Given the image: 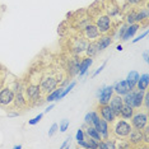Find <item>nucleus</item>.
<instances>
[{"instance_id": "f257e3e1", "label": "nucleus", "mask_w": 149, "mask_h": 149, "mask_svg": "<svg viewBox=\"0 0 149 149\" xmlns=\"http://www.w3.org/2000/svg\"><path fill=\"white\" fill-rule=\"evenodd\" d=\"M112 133L116 138L118 139H126L129 136V134H130L131 129H133V126H131V124L129 123V121L124 120V118H121V120H115L112 123Z\"/></svg>"}, {"instance_id": "f03ea898", "label": "nucleus", "mask_w": 149, "mask_h": 149, "mask_svg": "<svg viewBox=\"0 0 149 149\" xmlns=\"http://www.w3.org/2000/svg\"><path fill=\"white\" fill-rule=\"evenodd\" d=\"M94 24L98 28L101 35H108L113 29V22L112 18L107 14H101L94 18Z\"/></svg>"}, {"instance_id": "7ed1b4c3", "label": "nucleus", "mask_w": 149, "mask_h": 149, "mask_svg": "<svg viewBox=\"0 0 149 149\" xmlns=\"http://www.w3.org/2000/svg\"><path fill=\"white\" fill-rule=\"evenodd\" d=\"M60 83V79L56 75H52V74H47V75H43L40 80V88H41L42 94H49L50 92H52L55 88H57Z\"/></svg>"}, {"instance_id": "20e7f679", "label": "nucleus", "mask_w": 149, "mask_h": 149, "mask_svg": "<svg viewBox=\"0 0 149 149\" xmlns=\"http://www.w3.org/2000/svg\"><path fill=\"white\" fill-rule=\"evenodd\" d=\"M14 102V91L12 87L4 86L0 88V106L10 107Z\"/></svg>"}, {"instance_id": "39448f33", "label": "nucleus", "mask_w": 149, "mask_h": 149, "mask_svg": "<svg viewBox=\"0 0 149 149\" xmlns=\"http://www.w3.org/2000/svg\"><path fill=\"white\" fill-rule=\"evenodd\" d=\"M23 89H24L26 98L28 101H31V102H37L42 96L41 88H40L38 83H31V84H28V86L23 87Z\"/></svg>"}, {"instance_id": "423d86ee", "label": "nucleus", "mask_w": 149, "mask_h": 149, "mask_svg": "<svg viewBox=\"0 0 149 149\" xmlns=\"http://www.w3.org/2000/svg\"><path fill=\"white\" fill-rule=\"evenodd\" d=\"M130 124L134 129H139V130H143L145 126H148V113L147 111H138L134 112V115L130 118Z\"/></svg>"}, {"instance_id": "0eeeda50", "label": "nucleus", "mask_w": 149, "mask_h": 149, "mask_svg": "<svg viewBox=\"0 0 149 149\" xmlns=\"http://www.w3.org/2000/svg\"><path fill=\"white\" fill-rule=\"evenodd\" d=\"M13 91H14V104L15 107L18 108H22V107H26L27 104V98L24 96V89H23V86L21 83L15 82L14 83V87H12Z\"/></svg>"}, {"instance_id": "6e6552de", "label": "nucleus", "mask_w": 149, "mask_h": 149, "mask_svg": "<svg viewBox=\"0 0 149 149\" xmlns=\"http://www.w3.org/2000/svg\"><path fill=\"white\" fill-rule=\"evenodd\" d=\"M98 115L102 120H104L108 124H112L117 118L116 115L113 113L112 108L110 107V104H98Z\"/></svg>"}, {"instance_id": "1a4fd4ad", "label": "nucleus", "mask_w": 149, "mask_h": 149, "mask_svg": "<svg viewBox=\"0 0 149 149\" xmlns=\"http://www.w3.org/2000/svg\"><path fill=\"white\" fill-rule=\"evenodd\" d=\"M126 139H127L129 144H130L131 147H138V145H140L141 141H143V130H139V129L133 127Z\"/></svg>"}, {"instance_id": "9d476101", "label": "nucleus", "mask_w": 149, "mask_h": 149, "mask_svg": "<svg viewBox=\"0 0 149 149\" xmlns=\"http://www.w3.org/2000/svg\"><path fill=\"white\" fill-rule=\"evenodd\" d=\"M83 35L88 41H96L98 37L101 36V33L94 23H89V24L86 26V28L83 29Z\"/></svg>"}, {"instance_id": "9b49d317", "label": "nucleus", "mask_w": 149, "mask_h": 149, "mask_svg": "<svg viewBox=\"0 0 149 149\" xmlns=\"http://www.w3.org/2000/svg\"><path fill=\"white\" fill-rule=\"evenodd\" d=\"M113 96V86H103L102 92L98 96V104H108Z\"/></svg>"}, {"instance_id": "f8f14e48", "label": "nucleus", "mask_w": 149, "mask_h": 149, "mask_svg": "<svg viewBox=\"0 0 149 149\" xmlns=\"http://www.w3.org/2000/svg\"><path fill=\"white\" fill-rule=\"evenodd\" d=\"M112 42H113V37L111 36V35H101L96 40L98 52H101V51H103L104 49H107V47L110 46Z\"/></svg>"}, {"instance_id": "ddd939ff", "label": "nucleus", "mask_w": 149, "mask_h": 149, "mask_svg": "<svg viewBox=\"0 0 149 149\" xmlns=\"http://www.w3.org/2000/svg\"><path fill=\"white\" fill-rule=\"evenodd\" d=\"M110 107L112 108L113 113L116 115V117H118V115H120V111H121V107H123L124 104V101H123V96H118V94H115V96L111 97L110 102Z\"/></svg>"}, {"instance_id": "4468645a", "label": "nucleus", "mask_w": 149, "mask_h": 149, "mask_svg": "<svg viewBox=\"0 0 149 149\" xmlns=\"http://www.w3.org/2000/svg\"><path fill=\"white\" fill-rule=\"evenodd\" d=\"M88 40L86 37H78L74 41V45H73V51L77 54V55H80L82 52L86 51L87 49V45H88Z\"/></svg>"}, {"instance_id": "2eb2a0df", "label": "nucleus", "mask_w": 149, "mask_h": 149, "mask_svg": "<svg viewBox=\"0 0 149 149\" xmlns=\"http://www.w3.org/2000/svg\"><path fill=\"white\" fill-rule=\"evenodd\" d=\"M93 64V57H89V56H87V57H84L83 60H80V64H79V77L80 78H83L84 75H87V73H88V69L91 68V65Z\"/></svg>"}, {"instance_id": "dca6fc26", "label": "nucleus", "mask_w": 149, "mask_h": 149, "mask_svg": "<svg viewBox=\"0 0 149 149\" xmlns=\"http://www.w3.org/2000/svg\"><path fill=\"white\" fill-rule=\"evenodd\" d=\"M141 24H139V23H133V24H127L126 29H125V33L124 36L121 37V41H129V40L133 37L135 33L138 32V29L140 28Z\"/></svg>"}, {"instance_id": "f3484780", "label": "nucleus", "mask_w": 149, "mask_h": 149, "mask_svg": "<svg viewBox=\"0 0 149 149\" xmlns=\"http://www.w3.org/2000/svg\"><path fill=\"white\" fill-rule=\"evenodd\" d=\"M129 91H131V89H130V87H129V84L126 83V80H120V82H117L113 86V93L118 94V96H124Z\"/></svg>"}, {"instance_id": "a211bd4d", "label": "nucleus", "mask_w": 149, "mask_h": 149, "mask_svg": "<svg viewBox=\"0 0 149 149\" xmlns=\"http://www.w3.org/2000/svg\"><path fill=\"white\" fill-rule=\"evenodd\" d=\"M79 64H80V60L78 57H74V59L69 61V64H68V73H69L70 77L78 75V73H79Z\"/></svg>"}, {"instance_id": "6ab92c4d", "label": "nucleus", "mask_w": 149, "mask_h": 149, "mask_svg": "<svg viewBox=\"0 0 149 149\" xmlns=\"http://www.w3.org/2000/svg\"><path fill=\"white\" fill-rule=\"evenodd\" d=\"M135 112V108H133L131 106H127V104H123V107H121V111H120V115H118V117L124 118V120H130L131 116L134 115Z\"/></svg>"}, {"instance_id": "aec40b11", "label": "nucleus", "mask_w": 149, "mask_h": 149, "mask_svg": "<svg viewBox=\"0 0 149 149\" xmlns=\"http://www.w3.org/2000/svg\"><path fill=\"white\" fill-rule=\"evenodd\" d=\"M148 18H149V9H148V6H143V8H140L136 12V23H139V24H141L143 22L147 23Z\"/></svg>"}, {"instance_id": "412c9836", "label": "nucleus", "mask_w": 149, "mask_h": 149, "mask_svg": "<svg viewBox=\"0 0 149 149\" xmlns=\"http://www.w3.org/2000/svg\"><path fill=\"white\" fill-rule=\"evenodd\" d=\"M139 77H140V74H139L138 72H135V70H131L130 73L127 74L126 77V83L129 84V87H130V89H134L135 86H136V82L139 80Z\"/></svg>"}, {"instance_id": "4be33fe9", "label": "nucleus", "mask_w": 149, "mask_h": 149, "mask_svg": "<svg viewBox=\"0 0 149 149\" xmlns=\"http://www.w3.org/2000/svg\"><path fill=\"white\" fill-rule=\"evenodd\" d=\"M63 89H64V88H61V87L55 88L52 92H50V93L46 96L45 101H46V102H55V101H59V97H60V94H61Z\"/></svg>"}, {"instance_id": "5701e85b", "label": "nucleus", "mask_w": 149, "mask_h": 149, "mask_svg": "<svg viewBox=\"0 0 149 149\" xmlns=\"http://www.w3.org/2000/svg\"><path fill=\"white\" fill-rule=\"evenodd\" d=\"M84 134H86L88 138H93V139H96L97 141H101V140H102V138H101V134L98 133L96 129H94V126H92V125H87L86 133H84Z\"/></svg>"}, {"instance_id": "b1692460", "label": "nucleus", "mask_w": 149, "mask_h": 149, "mask_svg": "<svg viewBox=\"0 0 149 149\" xmlns=\"http://www.w3.org/2000/svg\"><path fill=\"white\" fill-rule=\"evenodd\" d=\"M84 54H86L87 56H89V57H93V56L97 55L98 50H97V43H96V41H89V42H88L87 49H86V51H84Z\"/></svg>"}, {"instance_id": "393cba45", "label": "nucleus", "mask_w": 149, "mask_h": 149, "mask_svg": "<svg viewBox=\"0 0 149 149\" xmlns=\"http://www.w3.org/2000/svg\"><path fill=\"white\" fill-rule=\"evenodd\" d=\"M144 92H145V91H144ZM144 92H143V91H136V92H135L134 103H133V107H134V108H141V107H143Z\"/></svg>"}, {"instance_id": "a878e982", "label": "nucleus", "mask_w": 149, "mask_h": 149, "mask_svg": "<svg viewBox=\"0 0 149 149\" xmlns=\"http://www.w3.org/2000/svg\"><path fill=\"white\" fill-rule=\"evenodd\" d=\"M134 96H135V92L133 89L131 91H129V92L126 94H124V97H123V101H124V103L125 104H127V106H131L133 107V103H134ZM134 108V107H133Z\"/></svg>"}, {"instance_id": "bb28decb", "label": "nucleus", "mask_w": 149, "mask_h": 149, "mask_svg": "<svg viewBox=\"0 0 149 149\" xmlns=\"http://www.w3.org/2000/svg\"><path fill=\"white\" fill-rule=\"evenodd\" d=\"M125 22L126 24H133V23H136V12L135 10H130L125 15Z\"/></svg>"}, {"instance_id": "cd10ccee", "label": "nucleus", "mask_w": 149, "mask_h": 149, "mask_svg": "<svg viewBox=\"0 0 149 149\" xmlns=\"http://www.w3.org/2000/svg\"><path fill=\"white\" fill-rule=\"evenodd\" d=\"M69 125H70L69 120H66V118H64V120H61V123H60V125H59L60 131H61V133H65V131L68 130V127H69Z\"/></svg>"}, {"instance_id": "c85d7f7f", "label": "nucleus", "mask_w": 149, "mask_h": 149, "mask_svg": "<svg viewBox=\"0 0 149 149\" xmlns=\"http://www.w3.org/2000/svg\"><path fill=\"white\" fill-rule=\"evenodd\" d=\"M98 143H100V141H97L96 139H93V138H88V140H87V144H88V149H89V148H93V149H98Z\"/></svg>"}, {"instance_id": "c756f323", "label": "nucleus", "mask_w": 149, "mask_h": 149, "mask_svg": "<svg viewBox=\"0 0 149 149\" xmlns=\"http://www.w3.org/2000/svg\"><path fill=\"white\" fill-rule=\"evenodd\" d=\"M86 139V134H84V131L82 130V129H78V131H77V135H75V140H77V143H79V141H82Z\"/></svg>"}, {"instance_id": "7c9ffc66", "label": "nucleus", "mask_w": 149, "mask_h": 149, "mask_svg": "<svg viewBox=\"0 0 149 149\" xmlns=\"http://www.w3.org/2000/svg\"><path fill=\"white\" fill-rule=\"evenodd\" d=\"M92 118H93V111H91V112L86 113V116H84V124L92 125Z\"/></svg>"}, {"instance_id": "2f4dec72", "label": "nucleus", "mask_w": 149, "mask_h": 149, "mask_svg": "<svg viewBox=\"0 0 149 149\" xmlns=\"http://www.w3.org/2000/svg\"><path fill=\"white\" fill-rule=\"evenodd\" d=\"M42 117H43V113H38L36 117H33L32 120H29L28 124H29V125H36V124H38L40 121L42 120Z\"/></svg>"}, {"instance_id": "473e14b6", "label": "nucleus", "mask_w": 149, "mask_h": 149, "mask_svg": "<svg viewBox=\"0 0 149 149\" xmlns=\"http://www.w3.org/2000/svg\"><path fill=\"white\" fill-rule=\"evenodd\" d=\"M143 106L145 108V111L149 108V93L145 91L144 92V98H143Z\"/></svg>"}, {"instance_id": "72a5a7b5", "label": "nucleus", "mask_w": 149, "mask_h": 149, "mask_svg": "<svg viewBox=\"0 0 149 149\" xmlns=\"http://www.w3.org/2000/svg\"><path fill=\"white\" fill-rule=\"evenodd\" d=\"M139 79H140L141 82H143V83H144L147 87H149V74H148V73L141 74V75L139 77Z\"/></svg>"}, {"instance_id": "f704fd0d", "label": "nucleus", "mask_w": 149, "mask_h": 149, "mask_svg": "<svg viewBox=\"0 0 149 149\" xmlns=\"http://www.w3.org/2000/svg\"><path fill=\"white\" fill-rule=\"evenodd\" d=\"M57 129H59V125H57V124H52L51 127L49 129V136H54V135L56 134Z\"/></svg>"}, {"instance_id": "c9c22d12", "label": "nucleus", "mask_w": 149, "mask_h": 149, "mask_svg": "<svg viewBox=\"0 0 149 149\" xmlns=\"http://www.w3.org/2000/svg\"><path fill=\"white\" fill-rule=\"evenodd\" d=\"M144 1H145V0H126V3H127L129 5H131V6H138V5H141Z\"/></svg>"}, {"instance_id": "e433bc0d", "label": "nucleus", "mask_w": 149, "mask_h": 149, "mask_svg": "<svg viewBox=\"0 0 149 149\" xmlns=\"http://www.w3.org/2000/svg\"><path fill=\"white\" fill-rule=\"evenodd\" d=\"M106 64H107V63H103V64H102V65H101L100 68H98V69L96 70V72H94V73L92 74V78H96L97 75H100V74H101V73H102V70L104 69V68H106Z\"/></svg>"}, {"instance_id": "4c0bfd02", "label": "nucleus", "mask_w": 149, "mask_h": 149, "mask_svg": "<svg viewBox=\"0 0 149 149\" xmlns=\"http://www.w3.org/2000/svg\"><path fill=\"white\" fill-rule=\"evenodd\" d=\"M147 36H148V31H147V29H145V31H144L143 33H140V35H139V36L136 37V38H134V40H133V43H136V42H139V41H140V40H143L144 37H147Z\"/></svg>"}, {"instance_id": "58836bf2", "label": "nucleus", "mask_w": 149, "mask_h": 149, "mask_svg": "<svg viewBox=\"0 0 149 149\" xmlns=\"http://www.w3.org/2000/svg\"><path fill=\"white\" fill-rule=\"evenodd\" d=\"M70 143H72V138H66L65 139V141H64V143L61 144V147H60V148H61V149H65V148H69L70 147Z\"/></svg>"}, {"instance_id": "ea45409f", "label": "nucleus", "mask_w": 149, "mask_h": 149, "mask_svg": "<svg viewBox=\"0 0 149 149\" xmlns=\"http://www.w3.org/2000/svg\"><path fill=\"white\" fill-rule=\"evenodd\" d=\"M70 83V79H69V78H66V79L65 80H64V82L61 83V84H59V87H61V88H64V87H65V86H68V84H69Z\"/></svg>"}, {"instance_id": "a19ab883", "label": "nucleus", "mask_w": 149, "mask_h": 149, "mask_svg": "<svg viewBox=\"0 0 149 149\" xmlns=\"http://www.w3.org/2000/svg\"><path fill=\"white\" fill-rule=\"evenodd\" d=\"M78 145H80V147L88 149V144H87V140H86V139H84V140H82V141H79V143H78Z\"/></svg>"}, {"instance_id": "79ce46f5", "label": "nucleus", "mask_w": 149, "mask_h": 149, "mask_svg": "<svg viewBox=\"0 0 149 149\" xmlns=\"http://www.w3.org/2000/svg\"><path fill=\"white\" fill-rule=\"evenodd\" d=\"M143 59H144V61L145 63H149V55H148V51H145L144 54H143Z\"/></svg>"}, {"instance_id": "37998d69", "label": "nucleus", "mask_w": 149, "mask_h": 149, "mask_svg": "<svg viewBox=\"0 0 149 149\" xmlns=\"http://www.w3.org/2000/svg\"><path fill=\"white\" fill-rule=\"evenodd\" d=\"M54 107H55V104H54V103H51V104H50V106H49V107H47L46 110H45V112H43V113H49V112H50V111L52 110Z\"/></svg>"}, {"instance_id": "c03bdc74", "label": "nucleus", "mask_w": 149, "mask_h": 149, "mask_svg": "<svg viewBox=\"0 0 149 149\" xmlns=\"http://www.w3.org/2000/svg\"><path fill=\"white\" fill-rule=\"evenodd\" d=\"M19 115H21L19 112H8V116L9 117H18Z\"/></svg>"}, {"instance_id": "a18cd8bd", "label": "nucleus", "mask_w": 149, "mask_h": 149, "mask_svg": "<svg viewBox=\"0 0 149 149\" xmlns=\"http://www.w3.org/2000/svg\"><path fill=\"white\" fill-rule=\"evenodd\" d=\"M116 50H117V51H123V46H121V45H117V47H116Z\"/></svg>"}, {"instance_id": "49530a36", "label": "nucleus", "mask_w": 149, "mask_h": 149, "mask_svg": "<svg viewBox=\"0 0 149 149\" xmlns=\"http://www.w3.org/2000/svg\"><path fill=\"white\" fill-rule=\"evenodd\" d=\"M14 149H22V145H14Z\"/></svg>"}, {"instance_id": "de8ad7c7", "label": "nucleus", "mask_w": 149, "mask_h": 149, "mask_svg": "<svg viewBox=\"0 0 149 149\" xmlns=\"http://www.w3.org/2000/svg\"><path fill=\"white\" fill-rule=\"evenodd\" d=\"M102 88H103V87H102ZM102 88H100V89H98V92H97V97L101 94V92H102Z\"/></svg>"}]
</instances>
